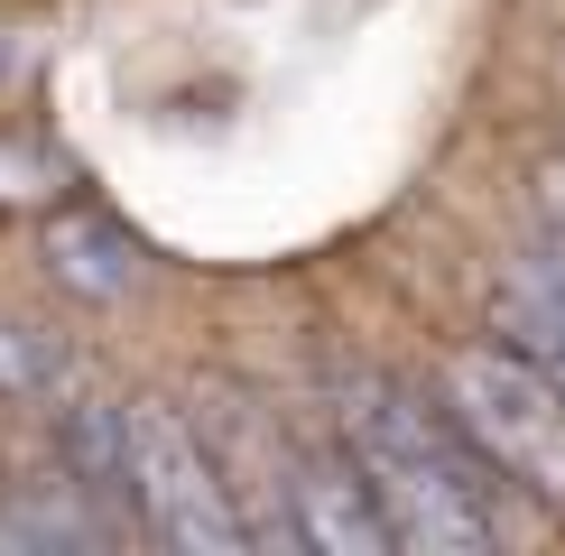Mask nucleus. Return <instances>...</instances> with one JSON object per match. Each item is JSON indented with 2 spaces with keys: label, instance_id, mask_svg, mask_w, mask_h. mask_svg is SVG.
<instances>
[{
  "label": "nucleus",
  "instance_id": "1",
  "mask_svg": "<svg viewBox=\"0 0 565 556\" xmlns=\"http://www.w3.org/2000/svg\"><path fill=\"white\" fill-rule=\"evenodd\" d=\"M343 446L371 473L398 547H417V556H482L491 547V492H482L473 463H463L473 436L455 427L445 399L417 408L390 381H352L343 389Z\"/></svg>",
  "mask_w": 565,
  "mask_h": 556
},
{
  "label": "nucleus",
  "instance_id": "2",
  "mask_svg": "<svg viewBox=\"0 0 565 556\" xmlns=\"http://www.w3.org/2000/svg\"><path fill=\"white\" fill-rule=\"evenodd\" d=\"M436 399L455 408V427L501 463L510 482H529L537 501L565 510V389L510 343H473L436 371Z\"/></svg>",
  "mask_w": 565,
  "mask_h": 556
},
{
  "label": "nucleus",
  "instance_id": "3",
  "mask_svg": "<svg viewBox=\"0 0 565 556\" xmlns=\"http://www.w3.org/2000/svg\"><path fill=\"white\" fill-rule=\"evenodd\" d=\"M130 501L185 556H242L250 547V510L223 482L204 427L168 399H130Z\"/></svg>",
  "mask_w": 565,
  "mask_h": 556
},
{
  "label": "nucleus",
  "instance_id": "4",
  "mask_svg": "<svg viewBox=\"0 0 565 556\" xmlns=\"http://www.w3.org/2000/svg\"><path fill=\"white\" fill-rule=\"evenodd\" d=\"M288 528L316 556H390L398 547V528H390L381 492H371V473L352 463V446L288 455Z\"/></svg>",
  "mask_w": 565,
  "mask_h": 556
},
{
  "label": "nucleus",
  "instance_id": "5",
  "mask_svg": "<svg viewBox=\"0 0 565 556\" xmlns=\"http://www.w3.org/2000/svg\"><path fill=\"white\" fill-rule=\"evenodd\" d=\"M46 269H56L75 297L111 307V297L139 288V242L111 214H56V223H46Z\"/></svg>",
  "mask_w": 565,
  "mask_h": 556
},
{
  "label": "nucleus",
  "instance_id": "6",
  "mask_svg": "<svg viewBox=\"0 0 565 556\" xmlns=\"http://www.w3.org/2000/svg\"><path fill=\"white\" fill-rule=\"evenodd\" d=\"M501 334H510V353H529L565 389V288H556V278H537L529 260L501 278Z\"/></svg>",
  "mask_w": 565,
  "mask_h": 556
},
{
  "label": "nucleus",
  "instance_id": "7",
  "mask_svg": "<svg viewBox=\"0 0 565 556\" xmlns=\"http://www.w3.org/2000/svg\"><path fill=\"white\" fill-rule=\"evenodd\" d=\"M65 463L84 492H130V408H65Z\"/></svg>",
  "mask_w": 565,
  "mask_h": 556
},
{
  "label": "nucleus",
  "instance_id": "8",
  "mask_svg": "<svg viewBox=\"0 0 565 556\" xmlns=\"http://www.w3.org/2000/svg\"><path fill=\"white\" fill-rule=\"evenodd\" d=\"M65 381V343L46 334L38 316H10L0 307V399H38V389Z\"/></svg>",
  "mask_w": 565,
  "mask_h": 556
},
{
  "label": "nucleus",
  "instance_id": "9",
  "mask_svg": "<svg viewBox=\"0 0 565 556\" xmlns=\"http://www.w3.org/2000/svg\"><path fill=\"white\" fill-rule=\"evenodd\" d=\"M65 185V158L38 130H0V204H46Z\"/></svg>",
  "mask_w": 565,
  "mask_h": 556
},
{
  "label": "nucleus",
  "instance_id": "10",
  "mask_svg": "<svg viewBox=\"0 0 565 556\" xmlns=\"http://www.w3.org/2000/svg\"><path fill=\"white\" fill-rule=\"evenodd\" d=\"M529 185H537V214L565 232V149H547V158H537V177H529Z\"/></svg>",
  "mask_w": 565,
  "mask_h": 556
}]
</instances>
